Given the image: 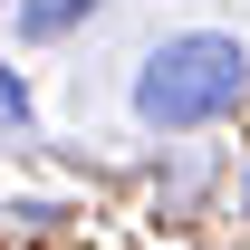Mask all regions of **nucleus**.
<instances>
[{"mask_svg":"<svg viewBox=\"0 0 250 250\" xmlns=\"http://www.w3.org/2000/svg\"><path fill=\"white\" fill-rule=\"evenodd\" d=\"M241 212H250V183H241Z\"/></svg>","mask_w":250,"mask_h":250,"instance_id":"4","label":"nucleus"},{"mask_svg":"<svg viewBox=\"0 0 250 250\" xmlns=\"http://www.w3.org/2000/svg\"><path fill=\"white\" fill-rule=\"evenodd\" d=\"M0 125H29V77L0 58Z\"/></svg>","mask_w":250,"mask_h":250,"instance_id":"3","label":"nucleus"},{"mask_svg":"<svg viewBox=\"0 0 250 250\" xmlns=\"http://www.w3.org/2000/svg\"><path fill=\"white\" fill-rule=\"evenodd\" d=\"M96 0H20V39H67Z\"/></svg>","mask_w":250,"mask_h":250,"instance_id":"2","label":"nucleus"},{"mask_svg":"<svg viewBox=\"0 0 250 250\" xmlns=\"http://www.w3.org/2000/svg\"><path fill=\"white\" fill-rule=\"evenodd\" d=\"M241 96H250V48L221 29H183L164 48H145V67H135V125L145 135H202Z\"/></svg>","mask_w":250,"mask_h":250,"instance_id":"1","label":"nucleus"}]
</instances>
